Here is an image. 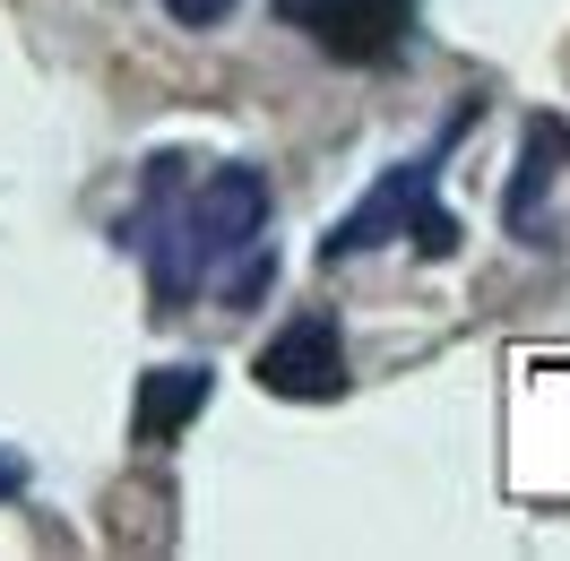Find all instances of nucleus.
Segmentation results:
<instances>
[{
  "label": "nucleus",
  "instance_id": "20e7f679",
  "mask_svg": "<svg viewBox=\"0 0 570 561\" xmlns=\"http://www.w3.org/2000/svg\"><path fill=\"white\" fill-rule=\"evenodd\" d=\"M277 18L303 27V36H321L328 61H390L406 43L415 0H277Z\"/></svg>",
  "mask_w": 570,
  "mask_h": 561
},
{
  "label": "nucleus",
  "instance_id": "6e6552de",
  "mask_svg": "<svg viewBox=\"0 0 570 561\" xmlns=\"http://www.w3.org/2000/svg\"><path fill=\"white\" fill-rule=\"evenodd\" d=\"M18 492H27V457L0 450V501H18Z\"/></svg>",
  "mask_w": 570,
  "mask_h": 561
},
{
  "label": "nucleus",
  "instance_id": "f03ea898",
  "mask_svg": "<svg viewBox=\"0 0 570 561\" xmlns=\"http://www.w3.org/2000/svg\"><path fill=\"white\" fill-rule=\"evenodd\" d=\"M466 121H475V112H459V121H450V130L432 139V156H406V165H390V174L372 181V190H363L355 208H346L337 225H328L321 259H355V250H372V243H397V234H406V243L424 250V259H450V250H459V216H450L441 199H432V181H441V156H450V139H459Z\"/></svg>",
  "mask_w": 570,
  "mask_h": 561
},
{
  "label": "nucleus",
  "instance_id": "423d86ee",
  "mask_svg": "<svg viewBox=\"0 0 570 561\" xmlns=\"http://www.w3.org/2000/svg\"><path fill=\"white\" fill-rule=\"evenodd\" d=\"M199 406H208V363L147 372V381H139V406H130V441H139V450H156V441H174Z\"/></svg>",
  "mask_w": 570,
  "mask_h": 561
},
{
  "label": "nucleus",
  "instance_id": "39448f33",
  "mask_svg": "<svg viewBox=\"0 0 570 561\" xmlns=\"http://www.w3.org/2000/svg\"><path fill=\"white\" fill-rule=\"evenodd\" d=\"M562 165H570V130L553 112L528 121V165L510 181V234H519V243H544V234H553V181H562Z\"/></svg>",
  "mask_w": 570,
  "mask_h": 561
},
{
  "label": "nucleus",
  "instance_id": "7ed1b4c3",
  "mask_svg": "<svg viewBox=\"0 0 570 561\" xmlns=\"http://www.w3.org/2000/svg\"><path fill=\"white\" fill-rule=\"evenodd\" d=\"M250 381L268 388V397H346L355 388V372H346V328L328 312H303V319H285L277 337L259 346V363H250Z\"/></svg>",
  "mask_w": 570,
  "mask_h": 561
},
{
  "label": "nucleus",
  "instance_id": "f257e3e1",
  "mask_svg": "<svg viewBox=\"0 0 570 561\" xmlns=\"http://www.w3.org/2000/svg\"><path fill=\"white\" fill-rule=\"evenodd\" d=\"M268 234V174L259 165H216L199 190H174L156 165V216H147V294L156 312L199 303L208 285L234 277V259Z\"/></svg>",
  "mask_w": 570,
  "mask_h": 561
},
{
  "label": "nucleus",
  "instance_id": "0eeeda50",
  "mask_svg": "<svg viewBox=\"0 0 570 561\" xmlns=\"http://www.w3.org/2000/svg\"><path fill=\"white\" fill-rule=\"evenodd\" d=\"M165 9H174L181 27H216V18H225V9H234V0H165Z\"/></svg>",
  "mask_w": 570,
  "mask_h": 561
}]
</instances>
